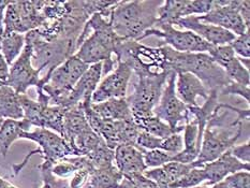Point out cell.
<instances>
[{"label": "cell", "instance_id": "cell-1", "mask_svg": "<svg viewBox=\"0 0 250 188\" xmlns=\"http://www.w3.org/2000/svg\"><path fill=\"white\" fill-rule=\"evenodd\" d=\"M122 40L108 19L99 13L91 15L86 21L77 42L74 55L87 66L102 63V75H107L115 69L116 59L113 58L116 45Z\"/></svg>", "mask_w": 250, "mask_h": 188}, {"label": "cell", "instance_id": "cell-2", "mask_svg": "<svg viewBox=\"0 0 250 188\" xmlns=\"http://www.w3.org/2000/svg\"><path fill=\"white\" fill-rule=\"evenodd\" d=\"M161 4L162 1L153 0L118 1L108 21L119 38L140 42L145 31L155 28Z\"/></svg>", "mask_w": 250, "mask_h": 188}, {"label": "cell", "instance_id": "cell-3", "mask_svg": "<svg viewBox=\"0 0 250 188\" xmlns=\"http://www.w3.org/2000/svg\"><path fill=\"white\" fill-rule=\"evenodd\" d=\"M162 46L166 51L167 72L191 73L208 91L221 89L232 82L208 53H181L167 45Z\"/></svg>", "mask_w": 250, "mask_h": 188}, {"label": "cell", "instance_id": "cell-4", "mask_svg": "<svg viewBox=\"0 0 250 188\" xmlns=\"http://www.w3.org/2000/svg\"><path fill=\"white\" fill-rule=\"evenodd\" d=\"M115 59L132 70L135 77H159L171 73L167 70L166 51L164 46L149 47L137 40L122 39L116 45Z\"/></svg>", "mask_w": 250, "mask_h": 188}, {"label": "cell", "instance_id": "cell-5", "mask_svg": "<svg viewBox=\"0 0 250 188\" xmlns=\"http://www.w3.org/2000/svg\"><path fill=\"white\" fill-rule=\"evenodd\" d=\"M88 67L77 56L72 55L52 72H46L50 78L42 90L50 98V104L67 109L70 93Z\"/></svg>", "mask_w": 250, "mask_h": 188}, {"label": "cell", "instance_id": "cell-6", "mask_svg": "<svg viewBox=\"0 0 250 188\" xmlns=\"http://www.w3.org/2000/svg\"><path fill=\"white\" fill-rule=\"evenodd\" d=\"M21 139L29 140L38 144V148L32 150L26 156L25 159L19 165H13V174L18 175L28 163L29 159L36 154H40L43 163L54 165L59 160L67 157H73L75 153L69 143L58 133L44 128H36L35 130L25 131L21 134Z\"/></svg>", "mask_w": 250, "mask_h": 188}, {"label": "cell", "instance_id": "cell-7", "mask_svg": "<svg viewBox=\"0 0 250 188\" xmlns=\"http://www.w3.org/2000/svg\"><path fill=\"white\" fill-rule=\"evenodd\" d=\"M25 40L30 43L32 48V64L36 68L47 69L52 72L59 64L77 52V42L66 39L45 40L31 30L25 34Z\"/></svg>", "mask_w": 250, "mask_h": 188}, {"label": "cell", "instance_id": "cell-8", "mask_svg": "<svg viewBox=\"0 0 250 188\" xmlns=\"http://www.w3.org/2000/svg\"><path fill=\"white\" fill-rule=\"evenodd\" d=\"M168 75L170 73L159 77L137 78L132 94L126 97L133 120L154 115V109L160 99Z\"/></svg>", "mask_w": 250, "mask_h": 188}, {"label": "cell", "instance_id": "cell-9", "mask_svg": "<svg viewBox=\"0 0 250 188\" xmlns=\"http://www.w3.org/2000/svg\"><path fill=\"white\" fill-rule=\"evenodd\" d=\"M236 127L237 128L233 131L232 129L235 127H232L231 124L227 126V128L206 125L199 156L197 160L192 163V166L195 168H202L205 164L211 163L227 150H230L238 141L243 132V124Z\"/></svg>", "mask_w": 250, "mask_h": 188}, {"label": "cell", "instance_id": "cell-10", "mask_svg": "<svg viewBox=\"0 0 250 188\" xmlns=\"http://www.w3.org/2000/svg\"><path fill=\"white\" fill-rule=\"evenodd\" d=\"M42 71L32 64V48L30 43L25 40L24 50L10 66L7 85L19 95H25L31 86H35L37 91L42 90L48 81L46 75L41 77Z\"/></svg>", "mask_w": 250, "mask_h": 188}, {"label": "cell", "instance_id": "cell-11", "mask_svg": "<svg viewBox=\"0 0 250 188\" xmlns=\"http://www.w3.org/2000/svg\"><path fill=\"white\" fill-rule=\"evenodd\" d=\"M151 36L160 38L162 40L160 46L167 45L181 53H208L213 47L192 31L176 29L168 24H157L155 28L145 31L140 41Z\"/></svg>", "mask_w": 250, "mask_h": 188}, {"label": "cell", "instance_id": "cell-12", "mask_svg": "<svg viewBox=\"0 0 250 188\" xmlns=\"http://www.w3.org/2000/svg\"><path fill=\"white\" fill-rule=\"evenodd\" d=\"M176 75L175 72H171L168 75L160 99L154 109V115L167 124L174 130L183 132L185 125L179 124L188 123L191 115L189 113V107L176 95Z\"/></svg>", "mask_w": 250, "mask_h": 188}, {"label": "cell", "instance_id": "cell-13", "mask_svg": "<svg viewBox=\"0 0 250 188\" xmlns=\"http://www.w3.org/2000/svg\"><path fill=\"white\" fill-rule=\"evenodd\" d=\"M197 18L200 21L218 26L235 36H241L249 30L236 9V0H214L209 12Z\"/></svg>", "mask_w": 250, "mask_h": 188}, {"label": "cell", "instance_id": "cell-14", "mask_svg": "<svg viewBox=\"0 0 250 188\" xmlns=\"http://www.w3.org/2000/svg\"><path fill=\"white\" fill-rule=\"evenodd\" d=\"M133 75L132 70L124 63H117L116 68L100 81L95 93L91 96L92 104L110 100L126 98L128 85Z\"/></svg>", "mask_w": 250, "mask_h": 188}, {"label": "cell", "instance_id": "cell-15", "mask_svg": "<svg viewBox=\"0 0 250 188\" xmlns=\"http://www.w3.org/2000/svg\"><path fill=\"white\" fill-rule=\"evenodd\" d=\"M175 26L185 30L192 31L193 34L213 46L230 44L236 37L232 32L220 28L218 26L200 21L197 16H187V18L178 20Z\"/></svg>", "mask_w": 250, "mask_h": 188}, {"label": "cell", "instance_id": "cell-16", "mask_svg": "<svg viewBox=\"0 0 250 188\" xmlns=\"http://www.w3.org/2000/svg\"><path fill=\"white\" fill-rule=\"evenodd\" d=\"M144 149L137 145L122 144L114 149V165L123 177L144 174L147 170L143 158Z\"/></svg>", "mask_w": 250, "mask_h": 188}, {"label": "cell", "instance_id": "cell-17", "mask_svg": "<svg viewBox=\"0 0 250 188\" xmlns=\"http://www.w3.org/2000/svg\"><path fill=\"white\" fill-rule=\"evenodd\" d=\"M102 77V63L91 64L86 70L73 89L70 93L67 100V109L81 104L91 101V96L95 93L97 86L99 85Z\"/></svg>", "mask_w": 250, "mask_h": 188}, {"label": "cell", "instance_id": "cell-18", "mask_svg": "<svg viewBox=\"0 0 250 188\" xmlns=\"http://www.w3.org/2000/svg\"><path fill=\"white\" fill-rule=\"evenodd\" d=\"M203 170L206 174L208 186L217 184V183L224 181L228 175L235 173L238 171H250V164H244L237 160L231 154L230 150H227L220 157L211 163L205 164Z\"/></svg>", "mask_w": 250, "mask_h": 188}, {"label": "cell", "instance_id": "cell-19", "mask_svg": "<svg viewBox=\"0 0 250 188\" xmlns=\"http://www.w3.org/2000/svg\"><path fill=\"white\" fill-rule=\"evenodd\" d=\"M175 91L178 98L187 106L199 105L197 102L198 97L206 100L209 93L197 77L187 72L177 73Z\"/></svg>", "mask_w": 250, "mask_h": 188}, {"label": "cell", "instance_id": "cell-20", "mask_svg": "<svg viewBox=\"0 0 250 188\" xmlns=\"http://www.w3.org/2000/svg\"><path fill=\"white\" fill-rule=\"evenodd\" d=\"M192 168H194L192 164L185 165L177 161H171L159 168L146 170L144 175L154 181L158 188H174V184Z\"/></svg>", "mask_w": 250, "mask_h": 188}, {"label": "cell", "instance_id": "cell-21", "mask_svg": "<svg viewBox=\"0 0 250 188\" xmlns=\"http://www.w3.org/2000/svg\"><path fill=\"white\" fill-rule=\"evenodd\" d=\"M183 141V149L173 156L172 161L190 165L197 160L200 153L201 141H202L199 136V127L192 118H190V121L185 124Z\"/></svg>", "mask_w": 250, "mask_h": 188}, {"label": "cell", "instance_id": "cell-22", "mask_svg": "<svg viewBox=\"0 0 250 188\" xmlns=\"http://www.w3.org/2000/svg\"><path fill=\"white\" fill-rule=\"evenodd\" d=\"M90 129L91 128L87 122L82 104L69 107L64 112L62 138L69 143L70 146H71L75 138L90 130Z\"/></svg>", "mask_w": 250, "mask_h": 188}, {"label": "cell", "instance_id": "cell-23", "mask_svg": "<svg viewBox=\"0 0 250 188\" xmlns=\"http://www.w3.org/2000/svg\"><path fill=\"white\" fill-rule=\"evenodd\" d=\"M31 125L25 120H0V154L7 157L12 144L21 139L25 131H30Z\"/></svg>", "mask_w": 250, "mask_h": 188}, {"label": "cell", "instance_id": "cell-24", "mask_svg": "<svg viewBox=\"0 0 250 188\" xmlns=\"http://www.w3.org/2000/svg\"><path fill=\"white\" fill-rule=\"evenodd\" d=\"M91 109L94 110L98 115L105 120L127 122L132 121L133 116L130 106L126 98L110 99L100 102V104H92Z\"/></svg>", "mask_w": 250, "mask_h": 188}, {"label": "cell", "instance_id": "cell-25", "mask_svg": "<svg viewBox=\"0 0 250 188\" xmlns=\"http://www.w3.org/2000/svg\"><path fill=\"white\" fill-rule=\"evenodd\" d=\"M23 120L20 95L7 84L0 85V120Z\"/></svg>", "mask_w": 250, "mask_h": 188}, {"label": "cell", "instance_id": "cell-26", "mask_svg": "<svg viewBox=\"0 0 250 188\" xmlns=\"http://www.w3.org/2000/svg\"><path fill=\"white\" fill-rule=\"evenodd\" d=\"M122 180L121 172L113 165L92 171L84 188H117Z\"/></svg>", "mask_w": 250, "mask_h": 188}, {"label": "cell", "instance_id": "cell-27", "mask_svg": "<svg viewBox=\"0 0 250 188\" xmlns=\"http://www.w3.org/2000/svg\"><path fill=\"white\" fill-rule=\"evenodd\" d=\"M25 46V35L11 32L0 37V52L5 62L11 66L21 55Z\"/></svg>", "mask_w": 250, "mask_h": 188}, {"label": "cell", "instance_id": "cell-28", "mask_svg": "<svg viewBox=\"0 0 250 188\" xmlns=\"http://www.w3.org/2000/svg\"><path fill=\"white\" fill-rule=\"evenodd\" d=\"M185 5H186V0L162 1L158 10L157 24H168L174 26L178 20L185 18Z\"/></svg>", "mask_w": 250, "mask_h": 188}, {"label": "cell", "instance_id": "cell-29", "mask_svg": "<svg viewBox=\"0 0 250 188\" xmlns=\"http://www.w3.org/2000/svg\"><path fill=\"white\" fill-rule=\"evenodd\" d=\"M133 121L139 126L141 130L147 132L151 134V136L157 138H166L171 136L173 133H181V131L174 130V129H172L167 124L162 122L155 115L143 118H137V120Z\"/></svg>", "mask_w": 250, "mask_h": 188}, {"label": "cell", "instance_id": "cell-30", "mask_svg": "<svg viewBox=\"0 0 250 188\" xmlns=\"http://www.w3.org/2000/svg\"><path fill=\"white\" fill-rule=\"evenodd\" d=\"M85 157L89 159L94 169L105 168V167L114 165V149L108 147L105 142L102 140L99 145L88 156H85Z\"/></svg>", "mask_w": 250, "mask_h": 188}, {"label": "cell", "instance_id": "cell-31", "mask_svg": "<svg viewBox=\"0 0 250 188\" xmlns=\"http://www.w3.org/2000/svg\"><path fill=\"white\" fill-rule=\"evenodd\" d=\"M222 69L225 70L228 78H229L232 82L249 86V83H250L249 70H247L243 66L237 56L233 57L231 61L228 62L225 66L222 67Z\"/></svg>", "mask_w": 250, "mask_h": 188}, {"label": "cell", "instance_id": "cell-32", "mask_svg": "<svg viewBox=\"0 0 250 188\" xmlns=\"http://www.w3.org/2000/svg\"><path fill=\"white\" fill-rule=\"evenodd\" d=\"M41 173L42 186L40 188H69V180H62L52 173V165L42 163L38 167Z\"/></svg>", "mask_w": 250, "mask_h": 188}, {"label": "cell", "instance_id": "cell-33", "mask_svg": "<svg viewBox=\"0 0 250 188\" xmlns=\"http://www.w3.org/2000/svg\"><path fill=\"white\" fill-rule=\"evenodd\" d=\"M173 156L174 155L168 154L161 149H149L143 152L144 164L147 169L159 168V167H162L167 163H171Z\"/></svg>", "mask_w": 250, "mask_h": 188}, {"label": "cell", "instance_id": "cell-34", "mask_svg": "<svg viewBox=\"0 0 250 188\" xmlns=\"http://www.w3.org/2000/svg\"><path fill=\"white\" fill-rule=\"evenodd\" d=\"M204 181H206V174L203 168L194 167L174 184V188H194Z\"/></svg>", "mask_w": 250, "mask_h": 188}, {"label": "cell", "instance_id": "cell-35", "mask_svg": "<svg viewBox=\"0 0 250 188\" xmlns=\"http://www.w3.org/2000/svg\"><path fill=\"white\" fill-rule=\"evenodd\" d=\"M79 168L75 165L72 157H67L62 160H59L52 166V173L62 180H69L73 175V173Z\"/></svg>", "mask_w": 250, "mask_h": 188}, {"label": "cell", "instance_id": "cell-36", "mask_svg": "<svg viewBox=\"0 0 250 188\" xmlns=\"http://www.w3.org/2000/svg\"><path fill=\"white\" fill-rule=\"evenodd\" d=\"M233 52L240 58L250 57V31L247 30L245 34L241 36H236L235 39L230 43Z\"/></svg>", "mask_w": 250, "mask_h": 188}, {"label": "cell", "instance_id": "cell-37", "mask_svg": "<svg viewBox=\"0 0 250 188\" xmlns=\"http://www.w3.org/2000/svg\"><path fill=\"white\" fill-rule=\"evenodd\" d=\"M117 188H158L156 183L144 174L131 177H123Z\"/></svg>", "mask_w": 250, "mask_h": 188}, {"label": "cell", "instance_id": "cell-38", "mask_svg": "<svg viewBox=\"0 0 250 188\" xmlns=\"http://www.w3.org/2000/svg\"><path fill=\"white\" fill-rule=\"evenodd\" d=\"M184 147L183 136L181 133H173L171 136L162 138L160 142L159 149L165 150V152L175 155L181 152Z\"/></svg>", "mask_w": 250, "mask_h": 188}, {"label": "cell", "instance_id": "cell-39", "mask_svg": "<svg viewBox=\"0 0 250 188\" xmlns=\"http://www.w3.org/2000/svg\"><path fill=\"white\" fill-rule=\"evenodd\" d=\"M94 170V167L91 165L78 169L70 177V181H68L69 188H84L89 180L91 172Z\"/></svg>", "mask_w": 250, "mask_h": 188}, {"label": "cell", "instance_id": "cell-40", "mask_svg": "<svg viewBox=\"0 0 250 188\" xmlns=\"http://www.w3.org/2000/svg\"><path fill=\"white\" fill-rule=\"evenodd\" d=\"M224 182L229 188H250V173L248 171H238L228 175Z\"/></svg>", "mask_w": 250, "mask_h": 188}, {"label": "cell", "instance_id": "cell-41", "mask_svg": "<svg viewBox=\"0 0 250 188\" xmlns=\"http://www.w3.org/2000/svg\"><path fill=\"white\" fill-rule=\"evenodd\" d=\"M220 90H221L222 95L240 96L241 98H243L249 104L250 89H249V86H247V85H242V84L231 82L229 85L225 86V87L221 88Z\"/></svg>", "mask_w": 250, "mask_h": 188}, {"label": "cell", "instance_id": "cell-42", "mask_svg": "<svg viewBox=\"0 0 250 188\" xmlns=\"http://www.w3.org/2000/svg\"><path fill=\"white\" fill-rule=\"evenodd\" d=\"M231 154L244 164H250V144L249 142L242 145H234L230 149Z\"/></svg>", "mask_w": 250, "mask_h": 188}, {"label": "cell", "instance_id": "cell-43", "mask_svg": "<svg viewBox=\"0 0 250 188\" xmlns=\"http://www.w3.org/2000/svg\"><path fill=\"white\" fill-rule=\"evenodd\" d=\"M236 9L249 29L250 25V1L249 0H236Z\"/></svg>", "mask_w": 250, "mask_h": 188}, {"label": "cell", "instance_id": "cell-44", "mask_svg": "<svg viewBox=\"0 0 250 188\" xmlns=\"http://www.w3.org/2000/svg\"><path fill=\"white\" fill-rule=\"evenodd\" d=\"M9 70L10 66L7 63V62H5L1 52H0V85L7 84V81L9 78Z\"/></svg>", "mask_w": 250, "mask_h": 188}, {"label": "cell", "instance_id": "cell-45", "mask_svg": "<svg viewBox=\"0 0 250 188\" xmlns=\"http://www.w3.org/2000/svg\"><path fill=\"white\" fill-rule=\"evenodd\" d=\"M10 1L5 0H0V37L3 35V20H4V12L5 9L9 5Z\"/></svg>", "mask_w": 250, "mask_h": 188}, {"label": "cell", "instance_id": "cell-46", "mask_svg": "<svg viewBox=\"0 0 250 188\" xmlns=\"http://www.w3.org/2000/svg\"><path fill=\"white\" fill-rule=\"evenodd\" d=\"M0 188H19L14 186L12 183H10L8 180L3 179V177L0 176Z\"/></svg>", "mask_w": 250, "mask_h": 188}, {"label": "cell", "instance_id": "cell-47", "mask_svg": "<svg viewBox=\"0 0 250 188\" xmlns=\"http://www.w3.org/2000/svg\"><path fill=\"white\" fill-rule=\"evenodd\" d=\"M195 188H229V186H228L226 183L222 181V182H219V183H217V184L210 185V186H197Z\"/></svg>", "mask_w": 250, "mask_h": 188}, {"label": "cell", "instance_id": "cell-48", "mask_svg": "<svg viewBox=\"0 0 250 188\" xmlns=\"http://www.w3.org/2000/svg\"><path fill=\"white\" fill-rule=\"evenodd\" d=\"M194 188H195V187H194Z\"/></svg>", "mask_w": 250, "mask_h": 188}]
</instances>
